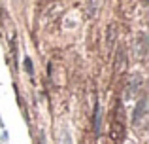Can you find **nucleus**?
I'll use <instances>...</instances> for the list:
<instances>
[{"mask_svg": "<svg viewBox=\"0 0 149 144\" xmlns=\"http://www.w3.org/2000/svg\"><path fill=\"white\" fill-rule=\"evenodd\" d=\"M142 85H143L142 74H140V72H134L130 76V80H128V84H127V99H130L132 95H136V93L142 89Z\"/></svg>", "mask_w": 149, "mask_h": 144, "instance_id": "f257e3e1", "label": "nucleus"}, {"mask_svg": "<svg viewBox=\"0 0 149 144\" xmlns=\"http://www.w3.org/2000/svg\"><path fill=\"white\" fill-rule=\"evenodd\" d=\"M146 110H147V97L143 95L142 99L136 103V108H134V112H132V123H134V125H140V123H142V119L146 118Z\"/></svg>", "mask_w": 149, "mask_h": 144, "instance_id": "f03ea898", "label": "nucleus"}, {"mask_svg": "<svg viewBox=\"0 0 149 144\" xmlns=\"http://www.w3.org/2000/svg\"><path fill=\"white\" fill-rule=\"evenodd\" d=\"M93 125H95V135H100V127H102V108L100 104H95V119H93Z\"/></svg>", "mask_w": 149, "mask_h": 144, "instance_id": "7ed1b4c3", "label": "nucleus"}, {"mask_svg": "<svg viewBox=\"0 0 149 144\" xmlns=\"http://www.w3.org/2000/svg\"><path fill=\"white\" fill-rule=\"evenodd\" d=\"M115 40H117V29H115V25H109L108 27V34H106V48L111 49L113 44H115Z\"/></svg>", "mask_w": 149, "mask_h": 144, "instance_id": "20e7f679", "label": "nucleus"}, {"mask_svg": "<svg viewBox=\"0 0 149 144\" xmlns=\"http://www.w3.org/2000/svg\"><path fill=\"white\" fill-rule=\"evenodd\" d=\"M115 68H117V70H123V68H125V48H123V46H119V49H117V63H115Z\"/></svg>", "mask_w": 149, "mask_h": 144, "instance_id": "39448f33", "label": "nucleus"}, {"mask_svg": "<svg viewBox=\"0 0 149 144\" xmlns=\"http://www.w3.org/2000/svg\"><path fill=\"white\" fill-rule=\"evenodd\" d=\"M140 55H142V59H146L147 55V34L146 32H140Z\"/></svg>", "mask_w": 149, "mask_h": 144, "instance_id": "423d86ee", "label": "nucleus"}, {"mask_svg": "<svg viewBox=\"0 0 149 144\" xmlns=\"http://www.w3.org/2000/svg\"><path fill=\"white\" fill-rule=\"evenodd\" d=\"M23 68H25V72L29 74L30 78H34V65H32V59H30V57H25V61H23Z\"/></svg>", "mask_w": 149, "mask_h": 144, "instance_id": "0eeeda50", "label": "nucleus"}, {"mask_svg": "<svg viewBox=\"0 0 149 144\" xmlns=\"http://www.w3.org/2000/svg\"><path fill=\"white\" fill-rule=\"evenodd\" d=\"M61 144H72V135H70L68 127H62V135H61Z\"/></svg>", "mask_w": 149, "mask_h": 144, "instance_id": "6e6552de", "label": "nucleus"}]
</instances>
